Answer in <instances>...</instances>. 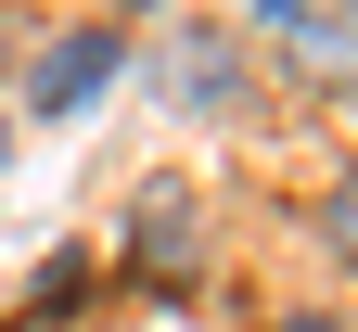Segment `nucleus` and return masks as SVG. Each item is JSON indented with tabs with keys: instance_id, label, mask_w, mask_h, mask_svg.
Returning a JSON list of instances; mask_svg holds the SVG:
<instances>
[{
	"instance_id": "f257e3e1",
	"label": "nucleus",
	"mask_w": 358,
	"mask_h": 332,
	"mask_svg": "<svg viewBox=\"0 0 358 332\" xmlns=\"http://www.w3.org/2000/svg\"><path fill=\"white\" fill-rule=\"evenodd\" d=\"M128 52H141V38H128L115 13H77V26H52V38H38V64H26V115H90V103L128 77Z\"/></svg>"
},
{
	"instance_id": "f03ea898",
	"label": "nucleus",
	"mask_w": 358,
	"mask_h": 332,
	"mask_svg": "<svg viewBox=\"0 0 358 332\" xmlns=\"http://www.w3.org/2000/svg\"><path fill=\"white\" fill-rule=\"evenodd\" d=\"M154 77H166L179 115H243V89H256V38H243V26H179L166 52H154Z\"/></svg>"
},
{
	"instance_id": "7ed1b4c3",
	"label": "nucleus",
	"mask_w": 358,
	"mask_h": 332,
	"mask_svg": "<svg viewBox=\"0 0 358 332\" xmlns=\"http://www.w3.org/2000/svg\"><path fill=\"white\" fill-rule=\"evenodd\" d=\"M243 38H268V52H307V64H358V13H320V0H256Z\"/></svg>"
},
{
	"instance_id": "20e7f679",
	"label": "nucleus",
	"mask_w": 358,
	"mask_h": 332,
	"mask_svg": "<svg viewBox=\"0 0 358 332\" xmlns=\"http://www.w3.org/2000/svg\"><path fill=\"white\" fill-rule=\"evenodd\" d=\"M128 256H141L154 281H192V192H179V179H154V192H141V217H128Z\"/></svg>"
},
{
	"instance_id": "39448f33",
	"label": "nucleus",
	"mask_w": 358,
	"mask_h": 332,
	"mask_svg": "<svg viewBox=\"0 0 358 332\" xmlns=\"http://www.w3.org/2000/svg\"><path fill=\"white\" fill-rule=\"evenodd\" d=\"M320 243H333V256L358 268V166H345V179H333V192H320Z\"/></svg>"
}]
</instances>
